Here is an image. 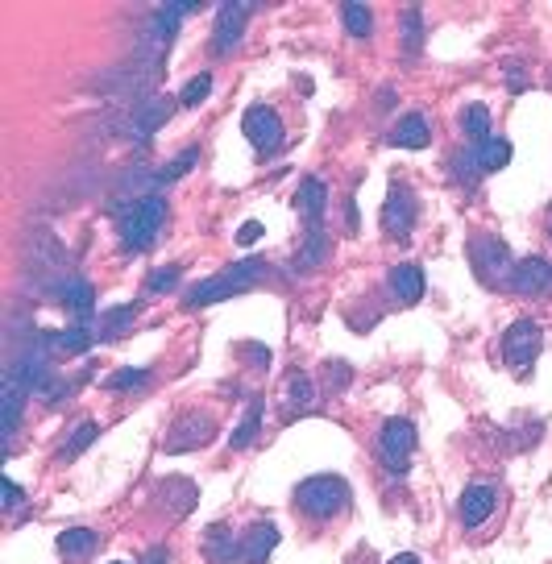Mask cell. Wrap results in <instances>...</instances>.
<instances>
[{
    "label": "cell",
    "mask_w": 552,
    "mask_h": 564,
    "mask_svg": "<svg viewBox=\"0 0 552 564\" xmlns=\"http://www.w3.org/2000/svg\"><path fill=\"white\" fill-rule=\"evenodd\" d=\"M133 316H137L133 303H129V307H117V312H108V316L100 320V336H121V328H125Z\"/></svg>",
    "instance_id": "cell-32"
},
{
    "label": "cell",
    "mask_w": 552,
    "mask_h": 564,
    "mask_svg": "<svg viewBox=\"0 0 552 564\" xmlns=\"http://www.w3.org/2000/svg\"><path fill=\"white\" fill-rule=\"evenodd\" d=\"M245 17H250V5H225L216 13V30H212V50L216 54H229L237 42H241V30H245Z\"/></svg>",
    "instance_id": "cell-14"
},
{
    "label": "cell",
    "mask_w": 552,
    "mask_h": 564,
    "mask_svg": "<svg viewBox=\"0 0 552 564\" xmlns=\"http://www.w3.org/2000/svg\"><path fill=\"white\" fill-rule=\"evenodd\" d=\"M162 556H167V552H154V556H150L146 564H162Z\"/></svg>",
    "instance_id": "cell-40"
},
{
    "label": "cell",
    "mask_w": 552,
    "mask_h": 564,
    "mask_svg": "<svg viewBox=\"0 0 552 564\" xmlns=\"http://www.w3.org/2000/svg\"><path fill=\"white\" fill-rule=\"evenodd\" d=\"M399 30H403V46L407 50H420V42H424V17H420V9H407Z\"/></svg>",
    "instance_id": "cell-30"
},
{
    "label": "cell",
    "mask_w": 552,
    "mask_h": 564,
    "mask_svg": "<svg viewBox=\"0 0 552 564\" xmlns=\"http://www.w3.org/2000/svg\"><path fill=\"white\" fill-rule=\"evenodd\" d=\"M171 112H175V104H171V96H158V100H146L142 108H137V117H133V125H129V129H133V137H137V141H146V137H150V133H154V129H158L162 121H167V117H171Z\"/></svg>",
    "instance_id": "cell-18"
},
{
    "label": "cell",
    "mask_w": 552,
    "mask_h": 564,
    "mask_svg": "<svg viewBox=\"0 0 552 564\" xmlns=\"http://www.w3.org/2000/svg\"><path fill=\"white\" fill-rule=\"evenodd\" d=\"M324 378H328V386H333V390H341V386H349V365H345V361H328V370H324Z\"/></svg>",
    "instance_id": "cell-36"
},
{
    "label": "cell",
    "mask_w": 552,
    "mask_h": 564,
    "mask_svg": "<svg viewBox=\"0 0 552 564\" xmlns=\"http://www.w3.org/2000/svg\"><path fill=\"white\" fill-rule=\"evenodd\" d=\"M196 162H200V150H183L179 158H171V162L158 171V183H175V179H183V175H187Z\"/></svg>",
    "instance_id": "cell-28"
},
{
    "label": "cell",
    "mask_w": 552,
    "mask_h": 564,
    "mask_svg": "<svg viewBox=\"0 0 552 564\" xmlns=\"http://www.w3.org/2000/svg\"><path fill=\"white\" fill-rule=\"evenodd\" d=\"M386 291H391L395 303L403 307H416L424 299V270L416 262H399L391 266V274H386Z\"/></svg>",
    "instance_id": "cell-12"
},
{
    "label": "cell",
    "mask_w": 552,
    "mask_h": 564,
    "mask_svg": "<svg viewBox=\"0 0 552 564\" xmlns=\"http://www.w3.org/2000/svg\"><path fill=\"white\" fill-rule=\"evenodd\" d=\"M208 92H212V75L204 71V75H196V79H187V88L179 92V104L196 108V104H204V100H208Z\"/></svg>",
    "instance_id": "cell-29"
},
{
    "label": "cell",
    "mask_w": 552,
    "mask_h": 564,
    "mask_svg": "<svg viewBox=\"0 0 552 564\" xmlns=\"http://www.w3.org/2000/svg\"><path fill=\"white\" fill-rule=\"evenodd\" d=\"M411 453H416V423L411 419H386L378 432V461L386 473L403 477L411 469Z\"/></svg>",
    "instance_id": "cell-5"
},
{
    "label": "cell",
    "mask_w": 552,
    "mask_h": 564,
    "mask_svg": "<svg viewBox=\"0 0 552 564\" xmlns=\"http://www.w3.org/2000/svg\"><path fill=\"white\" fill-rule=\"evenodd\" d=\"M96 544H100V531H92V527H67V531L59 535V552H63L67 560H84V556H92Z\"/></svg>",
    "instance_id": "cell-21"
},
{
    "label": "cell",
    "mask_w": 552,
    "mask_h": 564,
    "mask_svg": "<svg viewBox=\"0 0 552 564\" xmlns=\"http://www.w3.org/2000/svg\"><path fill=\"white\" fill-rule=\"evenodd\" d=\"M179 282V266H171V270H158L150 282H146V291H171Z\"/></svg>",
    "instance_id": "cell-35"
},
{
    "label": "cell",
    "mask_w": 552,
    "mask_h": 564,
    "mask_svg": "<svg viewBox=\"0 0 552 564\" xmlns=\"http://www.w3.org/2000/svg\"><path fill=\"white\" fill-rule=\"evenodd\" d=\"M279 548V527L270 519H258L250 523V531H241V556L245 564H266V556Z\"/></svg>",
    "instance_id": "cell-15"
},
{
    "label": "cell",
    "mask_w": 552,
    "mask_h": 564,
    "mask_svg": "<svg viewBox=\"0 0 552 564\" xmlns=\"http://www.w3.org/2000/svg\"><path fill=\"white\" fill-rule=\"evenodd\" d=\"M540 345H544V332L536 320H515L507 332H503V361L511 365L515 374H528L532 361L540 357Z\"/></svg>",
    "instance_id": "cell-9"
},
{
    "label": "cell",
    "mask_w": 552,
    "mask_h": 564,
    "mask_svg": "<svg viewBox=\"0 0 552 564\" xmlns=\"http://www.w3.org/2000/svg\"><path fill=\"white\" fill-rule=\"evenodd\" d=\"M469 266H474L478 282L490 291L499 287H511V274H515V262H511V249L499 233H474L469 237Z\"/></svg>",
    "instance_id": "cell-4"
},
{
    "label": "cell",
    "mask_w": 552,
    "mask_h": 564,
    "mask_svg": "<svg viewBox=\"0 0 552 564\" xmlns=\"http://www.w3.org/2000/svg\"><path fill=\"white\" fill-rule=\"evenodd\" d=\"M416 216H420L416 191L395 179L391 191H386V204H382V233H386V241H407L411 229H416Z\"/></svg>",
    "instance_id": "cell-7"
},
{
    "label": "cell",
    "mask_w": 552,
    "mask_h": 564,
    "mask_svg": "<svg viewBox=\"0 0 552 564\" xmlns=\"http://www.w3.org/2000/svg\"><path fill=\"white\" fill-rule=\"evenodd\" d=\"M0 494H5V498H0V502H5V511H9V515H13V511H21L25 494H21V486L13 482V477H5V482H0Z\"/></svg>",
    "instance_id": "cell-34"
},
{
    "label": "cell",
    "mask_w": 552,
    "mask_h": 564,
    "mask_svg": "<svg viewBox=\"0 0 552 564\" xmlns=\"http://www.w3.org/2000/svg\"><path fill=\"white\" fill-rule=\"evenodd\" d=\"M469 150H474L482 175L503 171V166L511 162V141H507V137H490V141H482V146H469Z\"/></svg>",
    "instance_id": "cell-20"
},
{
    "label": "cell",
    "mask_w": 552,
    "mask_h": 564,
    "mask_svg": "<svg viewBox=\"0 0 552 564\" xmlns=\"http://www.w3.org/2000/svg\"><path fill=\"white\" fill-rule=\"evenodd\" d=\"M162 224H167V200L162 195H142V200H129L121 212V245L142 253L158 241Z\"/></svg>",
    "instance_id": "cell-2"
},
{
    "label": "cell",
    "mask_w": 552,
    "mask_h": 564,
    "mask_svg": "<svg viewBox=\"0 0 552 564\" xmlns=\"http://www.w3.org/2000/svg\"><path fill=\"white\" fill-rule=\"evenodd\" d=\"M386 564H424L416 552H399V556H391V560H386Z\"/></svg>",
    "instance_id": "cell-38"
},
{
    "label": "cell",
    "mask_w": 552,
    "mask_h": 564,
    "mask_svg": "<svg viewBox=\"0 0 552 564\" xmlns=\"http://www.w3.org/2000/svg\"><path fill=\"white\" fill-rule=\"evenodd\" d=\"M324 208H328V187H324L320 179H303L299 191H295V212H299V220H308L312 229H320Z\"/></svg>",
    "instance_id": "cell-17"
},
{
    "label": "cell",
    "mask_w": 552,
    "mask_h": 564,
    "mask_svg": "<svg viewBox=\"0 0 552 564\" xmlns=\"http://www.w3.org/2000/svg\"><path fill=\"white\" fill-rule=\"evenodd\" d=\"M511 291L523 295V299H544V295H552V262H548V258H523V262H515Z\"/></svg>",
    "instance_id": "cell-11"
},
{
    "label": "cell",
    "mask_w": 552,
    "mask_h": 564,
    "mask_svg": "<svg viewBox=\"0 0 552 564\" xmlns=\"http://www.w3.org/2000/svg\"><path fill=\"white\" fill-rule=\"evenodd\" d=\"M262 278H270V262H262V258L237 262L225 274H216L208 282H196V287L187 291V307H208V303H220V299H233L241 291H250L254 282H262Z\"/></svg>",
    "instance_id": "cell-3"
},
{
    "label": "cell",
    "mask_w": 552,
    "mask_h": 564,
    "mask_svg": "<svg viewBox=\"0 0 552 564\" xmlns=\"http://www.w3.org/2000/svg\"><path fill=\"white\" fill-rule=\"evenodd\" d=\"M499 502H503V490L494 486V482H469L457 498V523L465 531H478L494 519V511H499Z\"/></svg>",
    "instance_id": "cell-8"
},
{
    "label": "cell",
    "mask_w": 552,
    "mask_h": 564,
    "mask_svg": "<svg viewBox=\"0 0 552 564\" xmlns=\"http://www.w3.org/2000/svg\"><path fill=\"white\" fill-rule=\"evenodd\" d=\"M146 382H150V374H146V370H121V374L108 378L104 386H108V390H129V386H146Z\"/></svg>",
    "instance_id": "cell-33"
},
{
    "label": "cell",
    "mask_w": 552,
    "mask_h": 564,
    "mask_svg": "<svg viewBox=\"0 0 552 564\" xmlns=\"http://www.w3.org/2000/svg\"><path fill=\"white\" fill-rule=\"evenodd\" d=\"M96 436H100V428H96L92 419H88V423H79V428H75V436H71V444H63L59 461H71V457H79V453H84V448H88Z\"/></svg>",
    "instance_id": "cell-27"
},
{
    "label": "cell",
    "mask_w": 552,
    "mask_h": 564,
    "mask_svg": "<svg viewBox=\"0 0 552 564\" xmlns=\"http://www.w3.org/2000/svg\"><path fill=\"white\" fill-rule=\"evenodd\" d=\"M461 133L469 137V146H482V141H490V108L486 104H465L461 108V117H457Z\"/></svg>",
    "instance_id": "cell-19"
},
{
    "label": "cell",
    "mask_w": 552,
    "mask_h": 564,
    "mask_svg": "<svg viewBox=\"0 0 552 564\" xmlns=\"http://www.w3.org/2000/svg\"><path fill=\"white\" fill-rule=\"evenodd\" d=\"M258 237H262V224H258V220H245L241 229H237V241H241V245H254Z\"/></svg>",
    "instance_id": "cell-37"
},
{
    "label": "cell",
    "mask_w": 552,
    "mask_h": 564,
    "mask_svg": "<svg viewBox=\"0 0 552 564\" xmlns=\"http://www.w3.org/2000/svg\"><path fill=\"white\" fill-rule=\"evenodd\" d=\"M258 423H262V407H250V415L241 419V428H237L233 440H229L233 453H241V448H250V444L258 440Z\"/></svg>",
    "instance_id": "cell-25"
},
{
    "label": "cell",
    "mask_w": 552,
    "mask_h": 564,
    "mask_svg": "<svg viewBox=\"0 0 552 564\" xmlns=\"http://www.w3.org/2000/svg\"><path fill=\"white\" fill-rule=\"evenodd\" d=\"M92 341H96V336H92L88 328H67V332H59V349H63V353H84Z\"/></svg>",
    "instance_id": "cell-31"
},
{
    "label": "cell",
    "mask_w": 552,
    "mask_h": 564,
    "mask_svg": "<svg viewBox=\"0 0 552 564\" xmlns=\"http://www.w3.org/2000/svg\"><path fill=\"white\" fill-rule=\"evenodd\" d=\"M544 233H548V241H552V208H548V216H544Z\"/></svg>",
    "instance_id": "cell-39"
},
{
    "label": "cell",
    "mask_w": 552,
    "mask_h": 564,
    "mask_svg": "<svg viewBox=\"0 0 552 564\" xmlns=\"http://www.w3.org/2000/svg\"><path fill=\"white\" fill-rule=\"evenodd\" d=\"M63 307H71V312L75 316H88L92 312V299H96V291L88 287V282L84 278H75V282H63Z\"/></svg>",
    "instance_id": "cell-23"
},
{
    "label": "cell",
    "mask_w": 552,
    "mask_h": 564,
    "mask_svg": "<svg viewBox=\"0 0 552 564\" xmlns=\"http://www.w3.org/2000/svg\"><path fill=\"white\" fill-rule=\"evenodd\" d=\"M241 133L250 137V146L266 158V154H279L283 150V141H287V125L279 117V108L274 104H254V108H245V117H241Z\"/></svg>",
    "instance_id": "cell-6"
},
{
    "label": "cell",
    "mask_w": 552,
    "mask_h": 564,
    "mask_svg": "<svg viewBox=\"0 0 552 564\" xmlns=\"http://www.w3.org/2000/svg\"><path fill=\"white\" fill-rule=\"evenodd\" d=\"M212 432H216V419L204 411H187V415H179L175 419V428L167 432V440H162V448L175 457V453H191V448H204L208 440H212Z\"/></svg>",
    "instance_id": "cell-10"
},
{
    "label": "cell",
    "mask_w": 552,
    "mask_h": 564,
    "mask_svg": "<svg viewBox=\"0 0 552 564\" xmlns=\"http://www.w3.org/2000/svg\"><path fill=\"white\" fill-rule=\"evenodd\" d=\"M353 506V490L345 477L337 473H316L308 482H299L291 494V511L295 519H303L308 527H328V523H341Z\"/></svg>",
    "instance_id": "cell-1"
},
{
    "label": "cell",
    "mask_w": 552,
    "mask_h": 564,
    "mask_svg": "<svg viewBox=\"0 0 552 564\" xmlns=\"http://www.w3.org/2000/svg\"><path fill=\"white\" fill-rule=\"evenodd\" d=\"M113 564H129V560H113Z\"/></svg>",
    "instance_id": "cell-41"
},
{
    "label": "cell",
    "mask_w": 552,
    "mask_h": 564,
    "mask_svg": "<svg viewBox=\"0 0 552 564\" xmlns=\"http://www.w3.org/2000/svg\"><path fill=\"white\" fill-rule=\"evenodd\" d=\"M341 21L349 38H370L374 34V13L366 5H341Z\"/></svg>",
    "instance_id": "cell-24"
},
{
    "label": "cell",
    "mask_w": 552,
    "mask_h": 564,
    "mask_svg": "<svg viewBox=\"0 0 552 564\" xmlns=\"http://www.w3.org/2000/svg\"><path fill=\"white\" fill-rule=\"evenodd\" d=\"M324 258H328V233L324 229H308V237H303V245L295 249V270H316V266H324Z\"/></svg>",
    "instance_id": "cell-22"
},
{
    "label": "cell",
    "mask_w": 552,
    "mask_h": 564,
    "mask_svg": "<svg viewBox=\"0 0 552 564\" xmlns=\"http://www.w3.org/2000/svg\"><path fill=\"white\" fill-rule=\"evenodd\" d=\"M287 399H291V407L308 411V407L316 403V386H312V378H308V374H295V378L287 382Z\"/></svg>",
    "instance_id": "cell-26"
},
{
    "label": "cell",
    "mask_w": 552,
    "mask_h": 564,
    "mask_svg": "<svg viewBox=\"0 0 552 564\" xmlns=\"http://www.w3.org/2000/svg\"><path fill=\"white\" fill-rule=\"evenodd\" d=\"M386 141L399 146V150H424L428 141H432V117H428V112H407V117H399L391 125Z\"/></svg>",
    "instance_id": "cell-13"
},
{
    "label": "cell",
    "mask_w": 552,
    "mask_h": 564,
    "mask_svg": "<svg viewBox=\"0 0 552 564\" xmlns=\"http://www.w3.org/2000/svg\"><path fill=\"white\" fill-rule=\"evenodd\" d=\"M204 556H208V564H237V560H245L241 556V535H233V527H225V523L208 527L204 531Z\"/></svg>",
    "instance_id": "cell-16"
}]
</instances>
